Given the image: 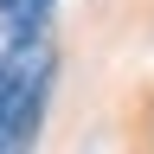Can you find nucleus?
<instances>
[{"label": "nucleus", "mask_w": 154, "mask_h": 154, "mask_svg": "<svg viewBox=\"0 0 154 154\" xmlns=\"http://www.w3.org/2000/svg\"><path fill=\"white\" fill-rule=\"evenodd\" d=\"M51 32L7 38L0 32V154H32L38 122H45V96H51Z\"/></svg>", "instance_id": "f257e3e1"}, {"label": "nucleus", "mask_w": 154, "mask_h": 154, "mask_svg": "<svg viewBox=\"0 0 154 154\" xmlns=\"http://www.w3.org/2000/svg\"><path fill=\"white\" fill-rule=\"evenodd\" d=\"M51 26V0H0V32L7 38H32Z\"/></svg>", "instance_id": "f03ea898"}]
</instances>
